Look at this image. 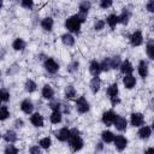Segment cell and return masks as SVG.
I'll use <instances>...</instances> for the list:
<instances>
[{
    "label": "cell",
    "instance_id": "cell-27",
    "mask_svg": "<svg viewBox=\"0 0 154 154\" xmlns=\"http://www.w3.org/2000/svg\"><path fill=\"white\" fill-rule=\"evenodd\" d=\"M101 136H102V140H103V142H106V143H109V142H112V141H113V138H114V135H113L111 131H103Z\"/></svg>",
    "mask_w": 154,
    "mask_h": 154
},
{
    "label": "cell",
    "instance_id": "cell-50",
    "mask_svg": "<svg viewBox=\"0 0 154 154\" xmlns=\"http://www.w3.org/2000/svg\"><path fill=\"white\" fill-rule=\"evenodd\" d=\"M0 102H1V100H0Z\"/></svg>",
    "mask_w": 154,
    "mask_h": 154
},
{
    "label": "cell",
    "instance_id": "cell-29",
    "mask_svg": "<svg viewBox=\"0 0 154 154\" xmlns=\"http://www.w3.org/2000/svg\"><path fill=\"white\" fill-rule=\"evenodd\" d=\"M117 23H118V16H116V14L108 16V18H107V24H108L111 28H114V26L117 25Z\"/></svg>",
    "mask_w": 154,
    "mask_h": 154
},
{
    "label": "cell",
    "instance_id": "cell-17",
    "mask_svg": "<svg viewBox=\"0 0 154 154\" xmlns=\"http://www.w3.org/2000/svg\"><path fill=\"white\" fill-rule=\"evenodd\" d=\"M41 26H42L45 30L51 31L52 28H53V19H52L51 17H47V18L42 19V22H41Z\"/></svg>",
    "mask_w": 154,
    "mask_h": 154
},
{
    "label": "cell",
    "instance_id": "cell-44",
    "mask_svg": "<svg viewBox=\"0 0 154 154\" xmlns=\"http://www.w3.org/2000/svg\"><path fill=\"white\" fill-rule=\"evenodd\" d=\"M30 154H41V150L38 148V146H34L30 148Z\"/></svg>",
    "mask_w": 154,
    "mask_h": 154
},
{
    "label": "cell",
    "instance_id": "cell-15",
    "mask_svg": "<svg viewBox=\"0 0 154 154\" xmlns=\"http://www.w3.org/2000/svg\"><path fill=\"white\" fill-rule=\"evenodd\" d=\"M89 70H90V73L93 75V76H97L100 72H101V69H100V64L96 61V60H93L91 63H90V67H89Z\"/></svg>",
    "mask_w": 154,
    "mask_h": 154
},
{
    "label": "cell",
    "instance_id": "cell-34",
    "mask_svg": "<svg viewBox=\"0 0 154 154\" xmlns=\"http://www.w3.org/2000/svg\"><path fill=\"white\" fill-rule=\"evenodd\" d=\"M8 116H10V113H8L7 107H6V106L0 107V120H5V119H7Z\"/></svg>",
    "mask_w": 154,
    "mask_h": 154
},
{
    "label": "cell",
    "instance_id": "cell-19",
    "mask_svg": "<svg viewBox=\"0 0 154 154\" xmlns=\"http://www.w3.org/2000/svg\"><path fill=\"white\" fill-rule=\"evenodd\" d=\"M42 96L45 99H52L54 96V91H53V89H52L51 85L47 84V85L43 87V89H42Z\"/></svg>",
    "mask_w": 154,
    "mask_h": 154
},
{
    "label": "cell",
    "instance_id": "cell-9",
    "mask_svg": "<svg viewBox=\"0 0 154 154\" xmlns=\"http://www.w3.org/2000/svg\"><path fill=\"white\" fill-rule=\"evenodd\" d=\"M55 136L59 141H66L70 137V130L67 128H63V129H60L59 131L55 132Z\"/></svg>",
    "mask_w": 154,
    "mask_h": 154
},
{
    "label": "cell",
    "instance_id": "cell-35",
    "mask_svg": "<svg viewBox=\"0 0 154 154\" xmlns=\"http://www.w3.org/2000/svg\"><path fill=\"white\" fill-rule=\"evenodd\" d=\"M51 138L49 137H45V138H42V140H40V146L42 147V148H45V149H47V148H49L51 147Z\"/></svg>",
    "mask_w": 154,
    "mask_h": 154
},
{
    "label": "cell",
    "instance_id": "cell-21",
    "mask_svg": "<svg viewBox=\"0 0 154 154\" xmlns=\"http://www.w3.org/2000/svg\"><path fill=\"white\" fill-rule=\"evenodd\" d=\"M129 18H130V12H129L128 10H125V8H124V11L122 12V14L118 17V23H122V24H128Z\"/></svg>",
    "mask_w": 154,
    "mask_h": 154
},
{
    "label": "cell",
    "instance_id": "cell-2",
    "mask_svg": "<svg viewBox=\"0 0 154 154\" xmlns=\"http://www.w3.org/2000/svg\"><path fill=\"white\" fill-rule=\"evenodd\" d=\"M81 24H82V23L79 22L77 14H75V16L67 18L66 22H65L66 29H67L69 31H71V32H78V31H79V28H81Z\"/></svg>",
    "mask_w": 154,
    "mask_h": 154
},
{
    "label": "cell",
    "instance_id": "cell-26",
    "mask_svg": "<svg viewBox=\"0 0 154 154\" xmlns=\"http://www.w3.org/2000/svg\"><path fill=\"white\" fill-rule=\"evenodd\" d=\"M90 8V2L89 1H83L79 4V13L88 14V10Z\"/></svg>",
    "mask_w": 154,
    "mask_h": 154
},
{
    "label": "cell",
    "instance_id": "cell-46",
    "mask_svg": "<svg viewBox=\"0 0 154 154\" xmlns=\"http://www.w3.org/2000/svg\"><path fill=\"white\" fill-rule=\"evenodd\" d=\"M111 100H112V105H116V103H118L120 101L119 99H117V96L116 97H111Z\"/></svg>",
    "mask_w": 154,
    "mask_h": 154
},
{
    "label": "cell",
    "instance_id": "cell-18",
    "mask_svg": "<svg viewBox=\"0 0 154 154\" xmlns=\"http://www.w3.org/2000/svg\"><path fill=\"white\" fill-rule=\"evenodd\" d=\"M100 84H101L100 78H99L97 76L94 77V78L90 81V89H91V91H93V93L99 91V89H100Z\"/></svg>",
    "mask_w": 154,
    "mask_h": 154
},
{
    "label": "cell",
    "instance_id": "cell-16",
    "mask_svg": "<svg viewBox=\"0 0 154 154\" xmlns=\"http://www.w3.org/2000/svg\"><path fill=\"white\" fill-rule=\"evenodd\" d=\"M138 73L141 77H146L147 73H148V64L144 61V60H141L140 61V65H138Z\"/></svg>",
    "mask_w": 154,
    "mask_h": 154
},
{
    "label": "cell",
    "instance_id": "cell-37",
    "mask_svg": "<svg viewBox=\"0 0 154 154\" xmlns=\"http://www.w3.org/2000/svg\"><path fill=\"white\" fill-rule=\"evenodd\" d=\"M5 154H18V149L14 146L8 144L6 147V149H5Z\"/></svg>",
    "mask_w": 154,
    "mask_h": 154
},
{
    "label": "cell",
    "instance_id": "cell-4",
    "mask_svg": "<svg viewBox=\"0 0 154 154\" xmlns=\"http://www.w3.org/2000/svg\"><path fill=\"white\" fill-rule=\"evenodd\" d=\"M45 67H46V70H47L49 73H55V72L58 71V69H59V65L55 63L54 59L49 58V59H47V60L45 61Z\"/></svg>",
    "mask_w": 154,
    "mask_h": 154
},
{
    "label": "cell",
    "instance_id": "cell-42",
    "mask_svg": "<svg viewBox=\"0 0 154 154\" xmlns=\"http://www.w3.org/2000/svg\"><path fill=\"white\" fill-rule=\"evenodd\" d=\"M51 108L53 109V111H59V107H60V103L58 102V101H53V102H51Z\"/></svg>",
    "mask_w": 154,
    "mask_h": 154
},
{
    "label": "cell",
    "instance_id": "cell-47",
    "mask_svg": "<svg viewBox=\"0 0 154 154\" xmlns=\"http://www.w3.org/2000/svg\"><path fill=\"white\" fill-rule=\"evenodd\" d=\"M146 154H154V148H148L146 150Z\"/></svg>",
    "mask_w": 154,
    "mask_h": 154
},
{
    "label": "cell",
    "instance_id": "cell-33",
    "mask_svg": "<svg viewBox=\"0 0 154 154\" xmlns=\"http://www.w3.org/2000/svg\"><path fill=\"white\" fill-rule=\"evenodd\" d=\"M65 95H66V97H69V99L73 97V96L76 95V90H75V88H73L72 85H67L66 89H65Z\"/></svg>",
    "mask_w": 154,
    "mask_h": 154
},
{
    "label": "cell",
    "instance_id": "cell-38",
    "mask_svg": "<svg viewBox=\"0 0 154 154\" xmlns=\"http://www.w3.org/2000/svg\"><path fill=\"white\" fill-rule=\"evenodd\" d=\"M8 99H10L8 91L5 90V89H1V90H0V100H1V101H8Z\"/></svg>",
    "mask_w": 154,
    "mask_h": 154
},
{
    "label": "cell",
    "instance_id": "cell-6",
    "mask_svg": "<svg viewBox=\"0 0 154 154\" xmlns=\"http://www.w3.org/2000/svg\"><path fill=\"white\" fill-rule=\"evenodd\" d=\"M113 142H114V146L117 147L118 150H123V149L126 147V143H128L126 138H125L124 136H122V135L116 136V137L113 138Z\"/></svg>",
    "mask_w": 154,
    "mask_h": 154
},
{
    "label": "cell",
    "instance_id": "cell-3",
    "mask_svg": "<svg viewBox=\"0 0 154 154\" xmlns=\"http://www.w3.org/2000/svg\"><path fill=\"white\" fill-rule=\"evenodd\" d=\"M76 108H77V111H78L79 113H85V112L89 109V103H88V101H87L83 96H81V97L76 101Z\"/></svg>",
    "mask_w": 154,
    "mask_h": 154
},
{
    "label": "cell",
    "instance_id": "cell-14",
    "mask_svg": "<svg viewBox=\"0 0 154 154\" xmlns=\"http://www.w3.org/2000/svg\"><path fill=\"white\" fill-rule=\"evenodd\" d=\"M123 83H124V85H125L128 89H131V88L136 84V79H135V77L131 76V75H126V76L124 77V79H123Z\"/></svg>",
    "mask_w": 154,
    "mask_h": 154
},
{
    "label": "cell",
    "instance_id": "cell-41",
    "mask_svg": "<svg viewBox=\"0 0 154 154\" xmlns=\"http://www.w3.org/2000/svg\"><path fill=\"white\" fill-rule=\"evenodd\" d=\"M103 25H105V22L100 19V20H96V22H95L94 28H95V30H101V29L103 28Z\"/></svg>",
    "mask_w": 154,
    "mask_h": 154
},
{
    "label": "cell",
    "instance_id": "cell-8",
    "mask_svg": "<svg viewBox=\"0 0 154 154\" xmlns=\"http://www.w3.org/2000/svg\"><path fill=\"white\" fill-rule=\"evenodd\" d=\"M113 123H114L116 129H117V130H119V131H124V130L126 129V119H125V118H123V117L117 116Z\"/></svg>",
    "mask_w": 154,
    "mask_h": 154
},
{
    "label": "cell",
    "instance_id": "cell-31",
    "mask_svg": "<svg viewBox=\"0 0 154 154\" xmlns=\"http://www.w3.org/2000/svg\"><path fill=\"white\" fill-rule=\"evenodd\" d=\"M107 94L111 96V97H116L117 96V94H118V85L114 83V84H112L108 89H107Z\"/></svg>",
    "mask_w": 154,
    "mask_h": 154
},
{
    "label": "cell",
    "instance_id": "cell-45",
    "mask_svg": "<svg viewBox=\"0 0 154 154\" xmlns=\"http://www.w3.org/2000/svg\"><path fill=\"white\" fill-rule=\"evenodd\" d=\"M147 10H148L149 12H153V11H154V1H153V0H150V1L147 4Z\"/></svg>",
    "mask_w": 154,
    "mask_h": 154
},
{
    "label": "cell",
    "instance_id": "cell-48",
    "mask_svg": "<svg viewBox=\"0 0 154 154\" xmlns=\"http://www.w3.org/2000/svg\"><path fill=\"white\" fill-rule=\"evenodd\" d=\"M22 125H23V122H22V120H16V126L19 128V126H22Z\"/></svg>",
    "mask_w": 154,
    "mask_h": 154
},
{
    "label": "cell",
    "instance_id": "cell-36",
    "mask_svg": "<svg viewBox=\"0 0 154 154\" xmlns=\"http://www.w3.org/2000/svg\"><path fill=\"white\" fill-rule=\"evenodd\" d=\"M100 69H101V71H108V70L111 69V66H109V59H108V58H106V59L100 64Z\"/></svg>",
    "mask_w": 154,
    "mask_h": 154
},
{
    "label": "cell",
    "instance_id": "cell-7",
    "mask_svg": "<svg viewBox=\"0 0 154 154\" xmlns=\"http://www.w3.org/2000/svg\"><path fill=\"white\" fill-rule=\"evenodd\" d=\"M116 117H117V114H116L113 111H107V112H105L103 116H102V122H103L106 125H111V124L114 122Z\"/></svg>",
    "mask_w": 154,
    "mask_h": 154
},
{
    "label": "cell",
    "instance_id": "cell-40",
    "mask_svg": "<svg viewBox=\"0 0 154 154\" xmlns=\"http://www.w3.org/2000/svg\"><path fill=\"white\" fill-rule=\"evenodd\" d=\"M100 6H101L102 8H107V7L112 6V1H111V0H101Z\"/></svg>",
    "mask_w": 154,
    "mask_h": 154
},
{
    "label": "cell",
    "instance_id": "cell-13",
    "mask_svg": "<svg viewBox=\"0 0 154 154\" xmlns=\"http://www.w3.org/2000/svg\"><path fill=\"white\" fill-rule=\"evenodd\" d=\"M30 122L32 123V125L35 126H42L43 125V118L40 113H34L30 118Z\"/></svg>",
    "mask_w": 154,
    "mask_h": 154
},
{
    "label": "cell",
    "instance_id": "cell-12",
    "mask_svg": "<svg viewBox=\"0 0 154 154\" xmlns=\"http://www.w3.org/2000/svg\"><path fill=\"white\" fill-rule=\"evenodd\" d=\"M20 108H22V111L24 112V113H31L32 112V109H34V106H32V102L30 101V100H24V101H22V103H20Z\"/></svg>",
    "mask_w": 154,
    "mask_h": 154
},
{
    "label": "cell",
    "instance_id": "cell-25",
    "mask_svg": "<svg viewBox=\"0 0 154 154\" xmlns=\"http://www.w3.org/2000/svg\"><path fill=\"white\" fill-rule=\"evenodd\" d=\"M60 120H61V113L59 111H53V113L51 116V122L53 124H58V123H60Z\"/></svg>",
    "mask_w": 154,
    "mask_h": 154
},
{
    "label": "cell",
    "instance_id": "cell-49",
    "mask_svg": "<svg viewBox=\"0 0 154 154\" xmlns=\"http://www.w3.org/2000/svg\"><path fill=\"white\" fill-rule=\"evenodd\" d=\"M1 6H2V1H0V8H1Z\"/></svg>",
    "mask_w": 154,
    "mask_h": 154
},
{
    "label": "cell",
    "instance_id": "cell-1",
    "mask_svg": "<svg viewBox=\"0 0 154 154\" xmlns=\"http://www.w3.org/2000/svg\"><path fill=\"white\" fill-rule=\"evenodd\" d=\"M69 143H70V147H71V149H72L73 152H77V150L82 149V147H83V141H82V138L79 137L78 130H76V129L70 130Z\"/></svg>",
    "mask_w": 154,
    "mask_h": 154
},
{
    "label": "cell",
    "instance_id": "cell-22",
    "mask_svg": "<svg viewBox=\"0 0 154 154\" xmlns=\"http://www.w3.org/2000/svg\"><path fill=\"white\" fill-rule=\"evenodd\" d=\"M150 134H152V129L149 126H143L138 130V136L141 138H148L150 136Z\"/></svg>",
    "mask_w": 154,
    "mask_h": 154
},
{
    "label": "cell",
    "instance_id": "cell-39",
    "mask_svg": "<svg viewBox=\"0 0 154 154\" xmlns=\"http://www.w3.org/2000/svg\"><path fill=\"white\" fill-rule=\"evenodd\" d=\"M20 5H22L23 7H25V8H31L32 5H34V2H32L31 0H23V1L20 2Z\"/></svg>",
    "mask_w": 154,
    "mask_h": 154
},
{
    "label": "cell",
    "instance_id": "cell-23",
    "mask_svg": "<svg viewBox=\"0 0 154 154\" xmlns=\"http://www.w3.org/2000/svg\"><path fill=\"white\" fill-rule=\"evenodd\" d=\"M12 47L16 49V51H22L25 48V42L22 40V38H16L12 43Z\"/></svg>",
    "mask_w": 154,
    "mask_h": 154
},
{
    "label": "cell",
    "instance_id": "cell-10",
    "mask_svg": "<svg viewBox=\"0 0 154 154\" xmlns=\"http://www.w3.org/2000/svg\"><path fill=\"white\" fill-rule=\"evenodd\" d=\"M119 66H120V71H122L124 75H130V73L134 71V67H132V65L130 64V61H129V60L123 61Z\"/></svg>",
    "mask_w": 154,
    "mask_h": 154
},
{
    "label": "cell",
    "instance_id": "cell-28",
    "mask_svg": "<svg viewBox=\"0 0 154 154\" xmlns=\"http://www.w3.org/2000/svg\"><path fill=\"white\" fill-rule=\"evenodd\" d=\"M25 89H26V91H29V93L35 91V90H36V83H35L34 81H31V79H28V81L25 82Z\"/></svg>",
    "mask_w": 154,
    "mask_h": 154
},
{
    "label": "cell",
    "instance_id": "cell-43",
    "mask_svg": "<svg viewBox=\"0 0 154 154\" xmlns=\"http://www.w3.org/2000/svg\"><path fill=\"white\" fill-rule=\"evenodd\" d=\"M77 67H78V63H77V61H73V63H71V64L69 65V71H70V72H73Z\"/></svg>",
    "mask_w": 154,
    "mask_h": 154
},
{
    "label": "cell",
    "instance_id": "cell-11",
    "mask_svg": "<svg viewBox=\"0 0 154 154\" xmlns=\"http://www.w3.org/2000/svg\"><path fill=\"white\" fill-rule=\"evenodd\" d=\"M131 124L134 126H141L143 124V116L141 113H132L131 114Z\"/></svg>",
    "mask_w": 154,
    "mask_h": 154
},
{
    "label": "cell",
    "instance_id": "cell-24",
    "mask_svg": "<svg viewBox=\"0 0 154 154\" xmlns=\"http://www.w3.org/2000/svg\"><path fill=\"white\" fill-rule=\"evenodd\" d=\"M61 40H63V42H64L66 46H72V45L75 43L73 36L70 35V34H64V35L61 36Z\"/></svg>",
    "mask_w": 154,
    "mask_h": 154
},
{
    "label": "cell",
    "instance_id": "cell-32",
    "mask_svg": "<svg viewBox=\"0 0 154 154\" xmlns=\"http://www.w3.org/2000/svg\"><path fill=\"white\" fill-rule=\"evenodd\" d=\"M147 54H148L149 59H154V45H153V41H149L147 43Z\"/></svg>",
    "mask_w": 154,
    "mask_h": 154
},
{
    "label": "cell",
    "instance_id": "cell-5",
    "mask_svg": "<svg viewBox=\"0 0 154 154\" xmlns=\"http://www.w3.org/2000/svg\"><path fill=\"white\" fill-rule=\"evenodd\" d=\"M130 42L132 46H140L142 45L143 42V36H142V32L141 31H135L131 34L130 36Z\"/></svg>",
    "mask_w": 154,
    "mask_h": 154
},
{
    "label": "cell",
    "instance_id": "cell-20",
    "mask_svg": "<svg viewBox=\"0 0 154 154\" xmlns=\"http://www.w3.org/2000/svg\"><path fill=\"white\" fill-rule=\"evenodd\" d=\"M4 138H5V141H6V142L13 143V142H16V141H17V135H16V132H14V131L8 130V131H6V134L4 135Z\"/></svg>",
    "mask_w": 154,
    "mask_h": 154
},
{
    "label": "cell",
    "instance_id": "cell-30",
    "mask_svg": "<svg viewBox=\"0 0 154 154\" xmlns=\"http://www.w3.org/2000/svg\"><path fill=\"white\" fill-rule=\"evenodd\" d=\"M109 59V66L112 69H117L120 65V58L119 57H113V58H108Z\"/></svg>",
    "mask_w": 154,
    "mask_h": 154
}]
</instances>
